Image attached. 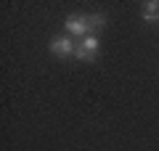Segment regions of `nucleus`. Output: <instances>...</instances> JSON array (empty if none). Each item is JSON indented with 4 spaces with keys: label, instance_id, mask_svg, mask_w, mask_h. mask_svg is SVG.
Wrapping results in <instances>:
<instances>
[{
    "label": "nucleus",
    "instance_id": "f257e3e1",
    "mask_svg": "<svg viewBox=\"0 0 159 151\" xmlns=\"http://www.w3.org/2000/svg\"><path fill=\"white\" fill-rule=\"evenodd\" d=\"M98 48H101L98 37H96V34H88V37H82V40L77 43L74 58H77V61H96V56H98Z\"/></svg>",
    "mask_w": 159,
    "mask_h": 151
},
{
    "label": "nucleus",
    "instance_id": "f03ea898",
    "mask_svg": "<svg viewBox=\"0 0 159 151\" xmlns=\"http://www.w3.org/2000/svg\"><path fill=\"white\" fill-rule=\"evenodd\" d=\"M74 50H77V45H74V40L69 37V34H56V37L51 40V53L58 56V58L74 56Z\"/></svg>",
    "mask_w": 159,
    "mask_h": 151
},
{
    "label": "nucleus",
    "instance_id": "7ed1b4c3",
    "mask_svg": "<svg viewBox=\"0 0 159 151\" xmlns=\"http://www.w3.org/2000/svg\"><path fill=\"white\" fill-rule=\"evenodd\" d=\"M66 32H69V37H88V16L85 13H72V16L66 19Z\"/></svg>",
    "mask_w": 159,
    "mask_h": 151
},
{
    "label": "nucleus",
    "instance_id": "20e7f679",
    "mask_svg": "<svg viewBox=\"0 0 159 151\" xmlns=\"http://www.w3.org/2000/svg\"><path fill=\"white\" fill-rule=\"evenodd\" d=\"M141 16H143V21H146V24L159 21V0H148V3H143Z\"/></svg>",
    "mask_w": 159,
    "mask_h": 151
},
{
    "label": "nucleus",
    "instance_id": "39448f33",
    "mask_svg": "<svg viewBox=\"0 0 159 151\" xmlns=\"http://www.w3.org/2000/svg\"><path fill=\"white\" fill-rule=\"evenodd\" d=\"M103 27H106V13H90V16H88V32L90 34L101 32Z\"/></svg>",
    "mask_w": 159,
    "mask_h": 151
}]
</instances>
